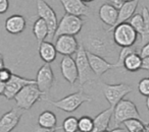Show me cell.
I'll return each mask as SVG.
<instances>
[{
	"mask_svg": "<svg viewBox=\"0 0 149 132\" xmlns=\"http://www.w3.org/2000/svg\"><path fill=\"white\" fill-rule=\"evenodd\" d=\"M145 132H149V123L145 125Z\"/></svg>",
	"mask_w": 149,
	"mask_h": 132,
	"instance_id": "b9f144b4",
	"label": "cell"
},
{
	"mask_svg": "<svg viewBox=\"0 0 149 132\" xmlns=\"http://www.w3.org/2000/svg\"><path fill=\"white\" fill-rule=\"evenodd\" d=\"M125 128L129 132H139L145 130V125L141 119H130L124 122Z\"/></svg>",
	"mask_w": 149,
	"mask_h": 132,
	"instance_id": "4316f807",
	"label": "cell"
},
{
	"mask_svg": "<svg viewBox=\"0 0 149 132\" xmlns=\"http://www.w3.org/2000/svg\"><path fill=\"white\" fill-rule=\"evenodd\" d=\"M99 19L104 25L110 27L107 32H111L118 25V9L109 3H104L100 6L98 10Z\"/></svg>",
	"mask_w": 149,
	"mask_h": 132,
	"instance_id": "9a60e30c",
	"label": "cell"
},
{
	"mask_svg": "<svg viewBox=\"0 0 149 132\" xmlns=\"http://www.w3.org/2000/svg\"><path fill=\"white\" fill-rule=\"evenodd\" d=\"M13 73L11 72L10 69L8 68H3V69H0V81H2V82H7L9 79L11 78Z\"/></svg>",
	"mask_w": 149,
	"mask_h": 132,
	"instance_id": "1f68e13d",
	"label": "cell"
},
{
	"mask_svg": "<svg viewBox=\"0 0 149 132\" xmlns=\"http://www.w3.org/2000/svg\"><path fill=\"white\" fill-rule=\"evenodd\" d=\"M94 129V118L89 116H82L79 119L80 132H92Z\"/></svg>",
	"mask_w": 149,
	"mask_h": 132,
	"instance_id": "f1b7e54d",
	"label": "cell"
},
{
	"mask_svg": "<svg viewBox=\"0 0 149 132\" xmlns=\"http://www.w3.org/2000/svg\"><path fill=\"white\" fill-rule=\"evenodd\" d=\"M130 23L135 29V31L138 33V35L142 34L143 29H144V19H143L142 13L134 14V16L130 19Z\"/></svg>",
	"mask_w": 149,
	"mask_h": 132,
	"instance_id": "f546056e",
	"label": "cell"
},
{
	"mask_svg": "<svg viewBox=\"0 0 149 132\" xmlns=\"http://www.w3.org/2000/svg\"><path fill=\"white\" fill-rule=\"evenodd\" d=\"M83 1L85 3H90V2H92V1H94V0H83Z\"/></svg>",
	"mask_w": 149,
	"mask_h": 132,
	"instance_id": "7bdbcfd3",
	"label": "cell"
},
{
	"mask_svg": "<svg viewBox=\"0 0 149 132\" xmlns=\"http://www.w3.org/2000/svg\"><path fill=\"white\" fill-rule=\"evenodd\" d=\"M112 31V38L118 47H132L138 39V33L130 23H120Z\"/></svg>",
	"mask_w": 149,
	"mask_h": 132,
	"instance_id": "8992f818",
	"label": "cell"
},
{
	"mask_svg": "<svg viewBox=\"0 0 149 132\" xmlns=\"http://www.w3.org/2000/svg\"><path fill=\"white\" fill-rule=\"evenodd\" d=\"M74 55H76L74 60H76L78 71H79V83L82 87L85 83L93 81L96 74L92 70L89 58H88V52L83 45H80L79 50Z\"/></svg>",
	"mask_w": 149,
	"mask_h": 132,
	"instance_id": "3957f363",
	"label": "cell"
},
{
	"mask_svg": "<svg viewBox=\"0 0 149 132\" xmlns=\"http://www.w3.org/2000/svg\"><path fill=\"white\" fill-rule=\"evenodd\" d=\"M139 132H145V130H143V131H139Z\"/></svg>",
	"mask_w": 149,
	"mask_h": 132,
	"instance_id": "bcb514c9",
	"label": "cell"
},
{
	"mask_svg": "<svg viewBox=\"0 0 149 132\" xmlns=\"http://www.w3.org/2000/svg\"><path fill=\"white\" fill-rule=\"evenodd\" d=\"M113 116V108L109 107L108 109L102 111L97 116L94 117V129L92 132H101L107 130L110 120Z\"/></svg>",
	"mask_w": 149,
	"mask_h": 132,
	"instance_id": "d6986e66",
	"label": "cell"
},
{
	"mask_svg": "<svg viewBox=\"0 0 149 132\" xmlns=\"http://www.w3.org/2000/svg\"><path fill=\"white\" fill-rule=\"evenodd\" d=\"M83 25H84V21L82 19V17L65 13L61 17L59 23H58V27L57 30H56L54 39H56L57 37L62 35H70V36L78 35L82 31Z\"/></svg>",
	"mask_w": 149,
	"mask_h": 132,
	"instance_id": "ba28073f",
	"label": "cell"
},
{
	"mask_svg": "<svg viewBox=\"0 0 149 132\" xmlns=\"http://www.w3.org/2000/svg\"><path fill=\"white\" fill-rule=\"evenodd\" d=\"M102 93L106 101L109 103L110 107L114 108L127 95L133 91L132 87L127 83H118V85H107L103 83L101 85Z\"/></svg>",
	"mask_w": 149,
	"mask_h": 132,
	"instance_id": "52a82bcc",
	"label": "cell"
},
{
	"mask_svg": "<svg viewBox=\"0 0 149 132\" xmlns=\"http://www.w3.org/2000/svg\"><path fill=\"white\" fill-rule=\"evenodd\" d=\"M37 3V13L39 17L43 19L46 21L49 28V39L53 40L55 37L56 30L58 27L57 15L51 6L46 2L45 0H36Z\"/></svg>",
	"mask_w": 149,
	"mask_h": 132,
	"instance_id": "9c48e42d",
	"label": "cell"
},
{
	"mask_svg": "<svg viewBox=\"0 0 149 132\" xmlns=\"http://www.w3.org/2000/svg\"><path fill=\"white\" fill-rule=\"evenodd\" d=\"M124 2H130V1H134V0H123Z\"/></svg>",
	"mask_w": 149,
	"mask_h": 132,
	"instance_id": "ee69618b",
	"label": "cell"
},
{
	"mask_svg": "<svg viewBox=\"0 0 149 132\" xmlns=\"http://www.w3.org/2000/svg\"><path fill=\"white\" fill-rule=\"evenodd\" d=\"M146 108H147V110L149 111V96H148V97H146Z\"/></svg>",
	"mask_w": 149,
	"mask_h": 132,
	"instance_id": "60d3db41",
	"label": "cell"
},
{
	"mask_svg": "<svg viewBox=\"0 0 149 132\" xmlns=\"http://www.w3.org/2000/svg\"><path fill=\"white\" fill-rule=\"evenodd\" d=\"M141 13L144 19V29H143L142 34L140 35L141 46H144L147 43H149V9L146 6H143Z\"/></svg>",
	"mask_w": 149,
	"mask_h": 132,
	"instance_id": "d4e9b609",
	"label": "cell"
},
{
	"mask_svg": "<svg viewBox=\"0 0 149 132\" xmlns=\"http://www.w3.org/2000/svg\"><path fill=\"white\" fill-rule=\"evenodd\" d=\"M58 130H62V127H55V128H45L40 125L34 127L33 132H56Z\"/></svg>",
	"mask_w": 149,
	"mask_h": 132,
	"instance_id": "d6a6232c",
	"label": "cell"
},
{
	"mask_svg": "<svg viewBox=\"0 0 149 132\" xmlns=\"http://www.w3.org/2000/svg\"><path fill=\"white\" fill-rule=\"evenodd\" d=\"M137 49L136 47L132 46V47H124L120 49V51L118 52V58L116 62V68H120V67H124V62L126 60V58L128 57L129 55L133 53H136Z\"/></svg>",
	"mask_w": 149,
	"mask_h": 132,
	"instance_id": "83f0119b",
	"label": "cell"
},
{
	"mask_svg": "<svg viewBox=\"0 0 149 132\" xmlns=\"http://www.w3.org/2000/svg\"><path fill=\"white\" fill-rule=\"evenodd\" d=\"M109 132H126V130L124 128H120V127H114L113 129H111Z\"/></svg>",
	"mask_w": 149,
	"mask_h": 132,
	"instance_id": "f35d334b",
	"label": "cell"
},
{
	"mask_svg": "<svg viewBox=\"0 0 149 132\" xmlns=\"http://www.w3.org/2000/svg\"><path fill=\"white\" fill-rule=\"evenodd\" d=\"M109 32L94 31L87 35L84 39L83 46L87 52L96 54L101 57H113L116 52V44L113 38L108 36Z\"/></svg>",
	"mask_w": 149,
	"mask_h": 132,
	"instance_id": "6da1fadb",
	"label": "cell"
},
{
	"mask_svg": "<svg viewBox=\"0 0 149 132\" xmlns=\"http://www.w3.org/2000/svg\"><path fill=\"white\" fill-rule=\"evenodd\" d=\"M142 69H144V70L149 71V57L143 58V65H142Z\"/></svg>",
	"mask_w": 149,
	"mask_h": 132,
	"instance_id": "8d00e7d4",
	"label": "cell"
},
{
	"mask_svg": "<svg viewBox=\"0 0 149 132\" xmlns=\"http://www.w3.org/2000/svg\"><path fill=\"white\" fill-rule=\"evenodd\" d=\"M54 83V74L52 71L50 63H45L39 68L36 76V85L39 89L44 94L47 95L50 89Z\"/></svg>",
	"mask_w": 149,
	"mask_h": 132,
	"instance_id": "8fae6325",
	"label": "cell"
},
{
	"mask_svg": "<svg viewBox=\"0 0 149 132\" xmlns=\"http://www.w3.org/2000/svg\"><path fill=\"white\" fill-rule=\"evenodd\" d=\"M63 6L65 13L77 16H88L90 14V7L83 0H59Z\"/></svg>",
	"mask_w": 149,
	"mask_h": 132,
	"instance_id": "2e32d148",
	"label": "cell"
},
{
	"mask_svg": "<svg viewBox=\"0 0 149 132\" xmlns=\"http://www.w3.org/2000/svg\"><path fill=\"white\" fill-rule=\"evenodd\" d=\"M108 1H109V4L113 5L116 9H120L125 3L123 0H108Z\"/></svg>",
	"mask_w": 149,
	"mask_h": 132,
	"instance_id": "d590c367",
	"label": "cell"
},
{
	"mask_svg": "<svg viewBox=\"0 0 149 132\" xmlns=\"http://www.w3.org/2000/svg\"><path fill=\"white\" fill-rule=\"evenodd\" d=\"M33 34L39 45L45 41L46 38L49 37V28L43 19L39 17L38 19H36L33 25Z\"/></svg>",
	"mask_w": 149,
	"mask_h": 132,
	"instance_id": "7402d4cb",
	"label": "cell"
},
{
	"mask_svg": "<svg viewBox=\"0 0 149 132\" xmlns=\"http://www.w3.org/2000/svg\"><path fill=\"white\" fill-rule=\"evenodd\" d=\"M49 104L54 106L57 109L61 110L66 113H72L76 110H78L84 103H89L92 101V98L85 93L83 89L76 91L74 94L66 96L58 101H51L49 99H45Z\"/></svg>",
	"mask_w": 149,
	"mask_h": 132,
	"instance_id": "7a4b0ae2",
	"label": "cell"
},
{
	"mask_svg": "<svg viewBox=\"0 0 149 132\" xmlns=\"http://www.w3.org/2000/svg\"><path fill=\"white\" fill-rule=\"evenodd\" d=\"M138 4H139V0H134V1H130V2H125L124 5L118 9V25L123 23H127V21L132 19L134 16L137 7H138Z\"/></svg>",
	"mask_w": 149,
	"mask_h": 132,
	"instance_id": "44dd1931",
	"label": "cell"
},
{
	"mask_svg": "<svg viewBox=\"0 0 149 132\" xmlns=\"http://www.w3.org/2000/svg\"><path fill=\"white\" fill-rule=\"evenodd\" d=\"M140 55L142 58L149 57V43H147L146 45L142 46L141 51H140Z\"/></svg>",
	"mask_w": 149,
	"mask_h": 132,
	"instance_id": "e575fe53",
	"label": "cell"
},
{
	"mask_svg": "<svg viewBox=\"0 0 149 132\" xmlns=\"http://www.w3.org/2000/svg\"><path fill=\"white\" fill-rule=\"evenodd\" d=\"M57 53L55 44L51 42L44 41L39 45V56L45 63H52L56 59Z\"/></svg>",
	"mask_w": 149,
	"mask_h": 132,
	"instance_id": "ffe728a7",
	"label": "cell"
},
{
	"mask_svg": "<svg viewBox=\"0 0 149 132\" xmlns=\"http://www.w3.org/2000/svg\"><path fill=\"white\" fill-rule=\"evenodd\" d=\"M45 96L37 85H28L23 87L21 91L15 96V100L17 103V107L19 109H23L25 111L30 110L38 101L42 100V97Z\"/></svg>",
	"mask_w": 149,
	"mask_h": 132,
	"instance_id": "5b68a950",
	"label": "cell"
},
{
	"mask_svg": "<svg viewBox=\"0 0 149 132\" xmlns=\"http://www.w3.org/2000/svg\"><path fill=\"white\" fill-rule=\"evenodd\" d=\"M25 110L19 108H13L6 112L0 120V132H11L21 121Z\"/></svg>",
	"mask_w": 149,
	"mask_h": 132,
	"instance_id": "5bb4252c",
	"label": "cell"
},
{
	"mask_svg": "<svg viewBox=\"0 0 149 132\" xmlns=\"http://www.w3.org/2000/svg\"><path fill=\"white\" fill-rule=\"evenodd\" d=\"M9 8V0H0V13H5Z\"/></svg>",
	"mask_w": 149,
	"mask_h": 132,
	"instance_id": "836d02e7",
	"label": "cell"
},
{
	"mask_svg": "<svg viewBox=\"0 0 149 132\" xmlns=\"http://www.w3.org/2000/svg\"><path fill=\"white\" fill-rule=\"evenodd\" d=\"M5 68L4 66V59H3V57L1 56V61H0V69H3Z\"/></svg>",
	"mask_w": 149,
	"mask_h": 132,
	"instance_id": "ab89813d",
	"label": "cell"
},
{
	"mask_svg": "<svg viewBox=\"0 0 149 132\" xmlns=\"http://www.w3.org/2000/svg\"><path fill=\"white\" fill-rule=\"evenodd\" d=\"M101 132H109L108 130H104V131H101Z\"/></svg>",
	"mask_w": 149,
	"mask_h": 132,
	"instance_id": "f6af8a7d",
	"label": "cell"
},
{
	"mask_svg": "<svg viewBox=\"0 0 149 132\" xmlns=\"http://www.w3.org/2000/svg\"><path fill=\"white\" fill-rule=\"evenodd\" d=\"M27 27L26 19L21 14H13L5 21V30L11 35H19L23 33Z\"/></svg>",
	"mask_w": 149,
	"mask_h": 132,
	"instance_id": "ac0fdd59",
	"label": "cell"
},
{
	"mask_svg": "<svg viewBox=\"0 0 149 132\" xmlns=\"http://www.w3.org/2000/svg\"><path fill=\"white\" fill-rule=\"evenodd\" d=\"M142 65L143 58L138 52L129 55L124 62V68L130 72H136L139 69H142Z\"/></svg>",
	"mask_w": 149,
	"mask_h": 132,
	"instance_id": "603a6c76",
	"label": "cell"
},
{
	"mask_svg": "<svg viewBox=\"0 0 149 132\" xmlns=\"http://www.w3.org/2000/svg\"><path fill=\"white\" fill-rule=\"evenodd\" d=\"M4 89H5V82L0 81V95L1 96H2L3 93H4Z\"/></svg>",
	"mask_w": 149,
	"mask_h": 132,
	"instance_id": "74e56055",
	"label": "cell"
},
{
	"mask_svg": "<svg viewBox=\"0 0 149 132\" xmlns=\"http://www.w3.org/2000/svg\"><path fill=\"white\" fill-rule=\"evenodd\" d=\"M88 58H89V62L92 70L94 71L96 76H101L110 69L116 68V63H110V62L106 61L105 58L101 57L99 55L88 52Z\"/></svg>",
	"mask_w": 149,
	"mask_h": 132,
	"instance_id": "e0dca14e",
	"label": "cell"
},
{
	"mask_svg": "<svg viewBox=\"0 0 149 132\" xmlns=\"http://www.w3.org/2000/svg\"><path fill=\"white\" fill-rule=\"evenodd\" d=\"M55 47L59 54L63 56H72L79 50V43L74 36L62 35L55 39Z\"/></svg>",
	"mask_w": 149,
	"mask_h": 132,
	"instance_id": "7c38bea8",
	"label": "cell"
},
{
	"mask_svg": "<svg viewBox=\"0 0 149 132\" xmlns=\"http://www.w3.org/2000/svg\"><path fill=\"white\" fill-rule=\"evenodd\" d=\"M60 71H61L63 78L70 85H74L76 81L79 80V71H78L77 63L72 56H63L60 62Z\"/></svg>",
	"mask_w": 149,
	"mask_h": 132,
	"instance_id": "4fadbf2b",
	"label": "cell"
},
{
	"mask_svg": "<svg viewBox=\"0 0 149 132\" xmlns=\"http://www.w3.org/2000/svg\"><path fill=\"white\" fill-rule=\"evenodd\" d=\"M113 124L116 127H118L120 124H124L125 121L130 119H141L137 106L130 100H122L116 107L113 108Z\"/></svg>",
	"mask_w": 149,
	"mask_h": 132,
	"instance_id": "277c9868",
	"label": "cell"
},
{
	"mask_svg": "<svg viewBox=\"0 0 149 132\" xmlns=\"http://www.w3.org/2000/svg\"><path fill=\"white\" fill-rule=\"evenodd\" d=\"M138 91L144 97L149 96V77H144L138 83Z\"/></svg>",
	"mask_w": 149,
	"mask_h": 132,
	"instance_id": "4dcf8cb0",
	"label": "cell"
},
{
	"mask_svg": "<svg viewBox=\"0 0 149 132\" xmlns=\"http://www.w3.org/2000/svg\"><path fill=\"white\" fill-rule=\"evenodd\" d=\"M63 132H78L79 131V119L74 116H68L62 122Z\"/></svg>",
	"mask_w": 149,
	"mask_h": 132,
	"instance_id": "484cf974",
	"label": "cell"
},
{
	"mask_svg": "<svg viewBox=\"0 0 149 132\" xmlns=\"http://www.w3.org/2000/svg\"><path fill=\"white\" fill-rule=\"evenodd\" d=\"M35 83L36 79H29L17 74H13L11 78L7 82H5V89L2 96L7 100H13L23 89V87L28 85H35Z\"/></svg>",
	"mask_w": 149,
	"mask_h": 132,
	"instance_id": "30bf717a",
	"label": "cell"
},
{
	"mask_svg": "<svg viewBox=\"0 0 149 132\" xmlns=\"http://www.w3.org/2000/svg\"><path fill=\"white\" fill-rule=\"evenodd\" d=\"M57 124L56 115L52 111H43L38 117V125L45 128H55Z\"/></svg>",
	"mask_w": 149,
	"mask_h": 132,
	"instance_id": "cb8c5ba5",
	"label": "cell"
}]
</instances>
